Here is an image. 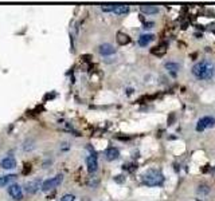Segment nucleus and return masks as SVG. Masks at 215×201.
<instances>
[{
  "mask_svg": "<svg viewBox=\"0 0 215 201\" xmlns=\"http://www.w3.org/2000/svg\"><path fill=\"white\" fill-rule=\"evenodd\" d=\"M153 39H155V35H152V34L141 35L140 38H139V44H140L141 47H147L149 43L152 42Z\"/></svg>",
  "mask_w": 215,
  "mask_h": 201,
  "instance_id": "obj_12",
  "label": "nucleus"
},
{
  "mask_svg": "<svg viewBox=\"0 0 215 201\" xmlns=\"http://www.w3.org/2000/svg\"><path fill=\"white\" fill-rule=\"evenodd\" d=\"M117 42H118V44L124 46V44H128V43L130 42V38H129V36H128L126 34L118 32V34H117Z\"/></svg>",
  "mask_w": 215,
  "mask_h": 201,
  "instance_id": "obj_15",
  "label": "nucleus"
},
{
  "mask_svg": "<svg viewBox=\"0 0 215 201\" xmlns=\"http://www.w3.org/2000/svg\"><path fill=\"white\" fill-rule=\"evenodd\" d=\"M16 177H18L16 174H7V176H0V186H4V185H7V184H10V182H12Z\"/></svg>",
  "mask_w": 215,
  "mask_h": 201,
  "instance_id": "obj_14",
  "label": "nucleus"
},
{
  "mask_svg": "<svg viewBox=\"0 0 215 201\" xmlns=\"http://www.w3.org/2000/svg\"><path fill=\"white\" fill-rule=\"evenodd\" d=\"M74 194H65V196H63L62 198H61V201H74Z\"/></svg>",
  "mask_w": 215,
  "mask_h": 201,
  "instance_id": "obj_19",
  "label": "nucleus"
},
{
  "mask_svg": "<svg viewBox=\"0 0 215 201\" xmlns=\"http://www.w3.org/2000/svg\"><path fill=\"white\" fill-rule=\"evenodd\" d=\"M98 51H100V54H101V55L108 56V55H113L114 52H116V48H114L112 44H109V43H104V44L100 46Z\"/></svg>",
  "mask_w": 215,
  "mask_h": 201,
  "instance_id": "obj_10",
  "label": "nucleus"
},
{
  "mask_svg": "<svg viewBox=\"0 0 215 201\" xmlns=\"http://www.w3.org/2000/svg\"><path fill=\"white\" fill-rule=\"evenodd\" d=\"M191 73L194 77L200 79V81H208V79H211L214 77L215 67L208 60H200V62H198L196 65L192 66Z\"/></svg>",
  "mask_w": 215,
  "mask_h": 201,
  "instance_id": "obj_1",
  "label": "nucleus"
},
{
  "mask_svg": "<svg viewBox=\"0 0 215 201\" xmlns=\"http://www.w3.org/2000/svg\"><path fill=\"white\" fill-rule=\"evenodd\" d=\"M114 181L118 182V184H121V182L125 181V178H124V176H116V177H114Z\"/></svg>",
  "mask_w": 215,
  "mask_h": 201,
  "instance_id": "obj_21",
  "label": "nucleus"
},
{
  "mask_svg": "<svg viewBox=\"0 0 215 201\" xmlns=\"http://www.w3.org/2000/svg\"><path fill=\"white\" fill-rule=\"evenodd\" d=\"M132 93H133V89H128V90H126V94H128V95H130Z\"/></svg>",
  "mask_w": 215,
  "mask_h": 201,
  "instance_id": "obj_24",
  "label": "nucleus"
},
{
  "mask_svg": "<svg viewBox=\"0 0 215 201\" xmlns=\"http://www.w3.org/2000/svg\"><path fill=\"white\" fill-rule=\"evenodd\" d=\"M40 186H42V184H40L39 180H31V181L26 182L24 189H26V192H27L28 194H34V193H36V192L39 190Z\"/></svg>",
  "mask_w": 215,
  "mask_h": 201,
  "instance_id": "obj_6",
  "label": "nucleus"
},
{
  "mask_svg": "<svg viewBox=\"0 0 215 201\" xmlns=\"http://www.w3.org/2000/svg\"><path fill=\"white\" fill-rule=\"evenodd\" d=\"M7 192L15 201L23 200V190H22V186L19 184H11V185L8 186Z\"/></svg>",
  "mask_w": 215,
  "mask_h": 201,
  "instance_id": "obj_5",
  "label": "nucleus"
},
{
  "mask_svg": "<svg viewBox=\"0 0 215 201\" xmlns=\"http://www.w3.org/2000/svg\"><path fill=\"white\" fill-rule=\"evenodd\" d=\"M120 157V151L117 147H108L105 150V158L108 161H114Z\"/></svg>",
  "mask_w": 215,
  "mask_h": 201,
  "instance_id": "obj_11",
  "label": "nucleus"
},
{
  "mask_svg": "<svg viewBox=\"0 0 215 201\" xmlns=\"http://www.w3.org/2000/svg\"><path fill=\"white\" fill-rule=\"evenodd\" d=\"M141 181L147 186H160L164 182V176L159 169H151L143 174Z\"/></svg>",
  "mask_w": 215,
  "mask_h": 201,
  "instance_id": "obj_2",
  "label": "nucleus"
},
{
  "mask_svg": "<svg viewBox=\"0 0 215 201\" xmlns=\"http://www.w3.org/2000/svg\"><path fill=\"white\" fill-rule=\"evenodd\" d=\"M114 7H116V4H104V5H101V10L104 12H113Z\"/></svg>",
  "mask_w": 215,
  "mask_h": 201,
  "instance_id": "obj_17",
  "label": "nucleus"
},
{
  "mask_svg": "<svg viewBox=\"0 0 215 201\" xmlns=\"http://www.w3.org/2000/svg\"><path fill=\"white\" fill-rule=\"evenodd\" d=\"M165 69L168 70L172 75H175V74L177 73V70L180 69V66L177 65V63H175V62H168V63H165Z\"/></svg>",
  "mask_w": 215,
  "mask_h": 201,
  "instance_id": "obj_16",
  "label": "nucleus"
},
{
  "mask_svg": "<svg viewBox=\"0 0 215 201\" xmlns=\"http://www.w3.org/2000/svg\"><path fill=\"white\" fill-rule=\"evenodd\" d=\"M86 166H87V170L89 173H96L98 169V161H97V157L96 156H89L86 158Z\"/></svg>",
  "mask_w": 215,
  "mask_h": 201,
  "instance_id": "obj_7",
  "label": "nucleus"
},
{
  "mask_svg": "<svg viewBox=\"0 0 215 201\" xmlns=\"http://www.w3.org/2000/svg\"><path fill=\"white\" fill-rule=\"evenodd\" d=\"M198 193L199 194H208L210 193V188L207 185H200L198 188Z\"/></svg>",
  "mask_w": 215,
  "mask_h": 201,
  "instance_id": "obj_18",
  "label": "nucleus"
},
{
  "mask_svg": "<svg viewBox=\"0 0 215 201\" xmlns=\"http://www.w3.org/2000/svg\"><path fill=\"white\" fill-rule=\"evenodd\" d=\"M215 126V118L211 115H206V117H202L198 124H196V132H204L206 129H210V128H214Z\"/></svg>",
  "mask_w": 215,
  "mask_h": 201,
  "instance_id": "obj_4",
  "label": "nucleus"
},
{
  "mask_svg": "<svg viewBox=\"0 0 215 201\" xmlns=\"http://www.w3.org/2000/svg\"><path fill=\"white\" fill-rule=\"evenodd\" d=\"M113 12L116 15H125V14L129 12V5H126V4H116Z\"/></svg>",
  "mask_w": 215,
  "mask_h": 201,
  "instance_id": "obj_13",
  "label": "nucleus"
},
{
  "mask_svg": "<svg viewBox=\"0 0 215 201\" xmlns=\"http://www.w3.org/2000/svg\"><path fill=\"white\" fill-rule=\"evenodd\" d=\"M0 166L3 169H7V170H11V169H15L16 168V160L14 157H4L1 161H0Z\"/></svg>",
  "mask_w": 215,
  "mask_h": 201,
  "instance_id": "obj_8",
  "label": "nucleus"
},
{
  "mask_svg": "<svg viewBox=\"0 0 215 201\" xmlns=\"http://www.w3.org/2000/svg\"><path fill=\"white\" fill-rule=\"evenodd\" d=\"M153 26H155V23H153V22H147V23H144V28H145V30H149V28H152Z\"/></svg>",
  "mask_w": 215,
  "mask_h": 201,
  "instance_id": "obj_22",
  "label": "nucleus"
},
{
  "mask_svg": "<svg viewBox=\"0 0 215 201\" xmlns=\"http://www.w3.org/2000/svg\"><path fill=\"white\" fill-rule=\"evenodd\" d=\"M62 181H63V176L62 174H57L55 177L46 180V181L42 184L40 188H42L43 192H48V190H53V189H55L57 186H59L62 184Z\"/></svg>",
  "mask_w": 215,
  "mask_h": 201,
  "instance_id": "obj_3",
  "label": "nucleus"
},
{
  "mask_svg": "<svg viewBox=\"0 0 215 201\" xmlns=\"http://www.w3.org/2000/svg\"><path fill=\"white\" fill-rule=\"evenodd\" d=\"M87 185L91 186V188H96V186L98 185V180H94V181H93V178H90L89 182H87Z\"/></svg>",
  "mask_w": 215,
  "mask_h": 201,
  "instance_id": "obj_20",
  "label": "nucleus"
},
{
  "mask_svg": "<svg viewBox=\"0 0 215 201\" xmlns=\"http://www.w3.org/2000/svg\"><path fill=\"white\" fill-rule=\"evenodd\" d=\"M140 11L145 15H156V14H159V7L152 5V4H141Z\"/></svg>",
  "mask_w": 215,
  "mask_h": 201,
  "instance_id": "obj_9",
  "label": "nucleus"
},
{
  "mask_svg": "<svg viewBox=\"0 0 215 201\" xmlns=\"http://www.w3.org/2000/svg\"><path fill=\"white\" fill-rule=\"evenodd\" d=\"M62 145H63V146H62V150H67V149H69V143H67V142H63Z\"/></svg>",
  "mask_w": 215,
  "mask_h": 201,
  "instance_id": "obj_23",
  "label": "nucleus"
}]
</instances>
